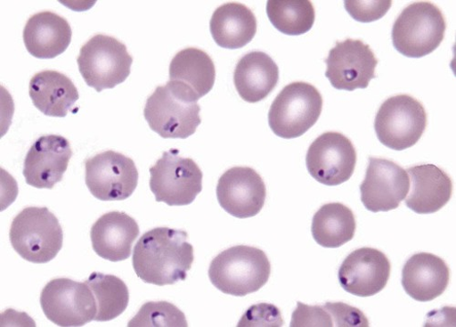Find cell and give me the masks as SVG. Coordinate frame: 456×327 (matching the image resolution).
Masks as SVG:
<instances>
[{"label": "cell", "instance_id": "14", "mask_svg": "<svg viewBox=\"0 0 456 327\" xmlns=\"http://www.w3.org/2000/svg\"><path fill=\"white\" fill-rule=\"evenodd\" d=\"M410 188V177L405 169L395 162L372 158L362 184L361 200L371 212H387L399 208Z\"/></svg>", "mask_w": 456, "mask_h": 327}, {"label": "cell", "instance_id": "31", "mask_svg": "<svg viewBox=\"0 0 456 327\" xmlns=\"http://www.w3.org/2000/svg\"><path fill=\"white\" fill-rule=\"evenodd\" d=\"M283 324L281 313L277 307L271 304H258L248 309L240 321L239 327H281Z\"/></svg>", "mask_w": 456, "mask_h": 327}, {"label": "cell", "instance_id": "13", "mask_svg": "<svg viewBox=\"0 0 456 327\" xmlns=\"http://www.w3.org/2000/svg\"><path fill=\"white\" fill-rule=\"evenodd\" d=\"M325 62V77L337 90L366 89L376 78L378 60L370 46L360 40L337 43Z\"/></svg>", "mask_w": 456, "mask_h": 327}, {"label": "cell", "instance_id": "7", "mask_svg": "<svg viewBox=\"0 0 456 327\" xmlns=\"http://www.w3.org/2000/svg\"><path fill=\"white\" fill-rule=\"evenodd\" d=\"M323 99L319 90L296 82L287 86L277 96L269 113V124L281 138H297L307 133L319 120Z\"/></svg>", "mask_w": 456, "mask_h": 327}, {"label": "cell", "instance_id": "33", "mask_svg": "<svg viewBox=\"0 0 456 327\" xmlns=\"http://www.w3.org/2000/svg\"><path fill=\"white\" fill-rule=\"evenodd\" d=\"M333 320L334 326L341 327H368L369 321L358 308L344 303H326Z\"/></svg>", "mask_w": 456, "mask_h": 327}, {"label": "cell", "instance_id": "27", "mask_svg": "<svg viewBox=\"0 0 456 327\" xmlns=\"http://www.w3.org/2000/svg\"><path fill=\"white\" fill-rule=\"evenodd\" d=\"M96 299L94 321L108 322L121 315L127 308L130 294L126 282L116 275L93 273L86 282Z\"/></svg>", "mask_w": 456, "mask_h": 327}, {"label": "cell", "instance_id": "22", "mask_svg": "<svg viewBox=\"0 0 456 327\" xmlns=\"http://www.w3.org/2000/svg\"><path fill=\"white\" fill-rule=\"evenodd\" d=\"M29 96L45 116L65 118L73 111L79 93L72 81L56 70H43L29 82Z\"/></svg>", "mask_w": 456, "mask_h": 327}, {"label": "cell", "instance_id": "24", "mask_svg": "<svg viewBox=\"0 0 456 327\" xmlns=\"http://www.w3.org/2000/svg\"><path fill=\"white\" fill-rule=\"evenodd\" d=\"M256 29L257 22L252 11L238 3L220 6L210 20L212 37L224 49L245 47L254 39Z\"/></svg>", "mask_w": 456, "mask_h": 327}, {"label": "cell", "instance_id": "9", "mask_svg": "<svg viewBox=\"0 0 456 327\" xmlns=\"http://www.w3.org/2000/svg\"><path fill=\"white\" fill-rule=\"evenodd\" d=\"M170 150L150 168V189L158 202L168 206L190 205L203 190V173L191 159L179 156Z\"/></svg>", "mask_w": 456, "mask_h": 327}, {"label": "cell", "instance_id": "6", "mask_svg": "<svg viewBox=\"0 0 456 327\" xmlns=\"http://www.w3.org/2000/svg\"><path fill=\"white\" fill-rule=\"evenodd\" d=\"M133 61L124 44L102 34L94 36L77 59L86 83L98 93L123 84L131 74Z\"/></svg>", "mask_w": 456, "mask_h": 327}, {"label": "cell", "instance_id": "10", "mask_svg": "<svg viewBox=\"0 0 456 327\" xmlns=\"http://www.w3.org/2000/svg\"><path fill=\"white\" fill-rule=\"evenodd\" d=\"M41 306L46 317L58 326H84L94 320L96 299L86 282L68 278L51 281L44 288Z\"/></svg>", "mask_w": 456, "mask_h": 327}, {"label": "cell", "instance_id": "20", "mask_svg": "<svg viewBox=\"0 0 456 327\" xmlns=\"http://www.w3.org/2000/svg\"><path fill=\"white\" fill-rule=\"evenodd\" d=\"M411 178V191L405 200L406 206L418 214L439 211L451 200V177L440 168L425 164L406 169Z\"/></svg>", "mask_w": 456, "mask_h": 327}, {"label": "cell", "instance_id": "16", "mask_svg": "<svg viewBox=\"0 0 456 327\" xmlns=\"http://www.w3.org/2000/svg\"><path fill=\"white\" fill-rule=\"evenodd\" d=\"M216 197L227 213L239 219H248L261 211L267 198V189L256 170L236 167L225 171L219 178Z\"/></svg>", "mask_w": 456, "mask_h": 327}, {"label": "cell", "instance_id": "23", "mask_svg": "<svg viewBox=\"0 0 456 327\" xmlns=\"http://www.w3.org/2000/svg\"><path fill=\"white\" fill-rule=\"evenodd\" d=\"M280 69L267 53L251 52L242 57L234 72V83L240 97L251 103L267 98L276 88Z\"/></svg>", "mask_w": 456, "mask_h": 327}, {"label": "cell", "instance_id": "4", "mask_svg": "<svg viewBox=\"0 0 456 327\" xmlns=\"http://www.w3.org/2000/svg\"><path fill=\"white\" fill-rule=\"evenodd\" d=\"M10 239L13 249L24 260L37 265L53 261L63 244V231L56 216L48 208L29 207L12 222Z\"/></svg>", "mask_w": 456, "mask_h": 327}, {"label": "cell", "instance_id": "26", "mask_svg": "<svg viewBox=\"0 0 456 327\" xmlns=\"http://www.w3.org/2000/svg\"><path fill=\"white\" fill-rule=\"evenodd\" d=\"M356 232L355 216L341 203L323 205L314 215L312 233L324 248H338L351 241Z\"/></svg>", "mask_w": 456, "mask_h": 327}, {"label": "cell", "instance_id": "30", "mask_svg": "<svg viewBox=\"0 0 456 327\" xmlns=\"http://www.w3.org/2000/svg\"><path fill=\"white\" fill-rule=\"evenodd\" d=\"M391 0H378V2H359L346 0L345 6L348 13L357 21L362 23L381 20L392 7Z\"/></svg>", "mask_w": 456, "mask_h": 327}, {"label": "cell", "instance_id": "28", "mask_svg": "<svg viewBox=\"0 0 456 327\" xmlns=\"http://www.w3.org/2000/svg\"><path fill=\"white\" fill-rule=\"evenodd\" d=\"M267 14L278 30L290 36L309 32L315 22V9L309 0H270Z\"/></svg>", "mask_w": 456, "mask_h": 327}, {"label": "cell", "instance_id": "3", "mask_svg": "<svg viewBox=\"0 0 456 327\" xmlns=\"http://www.w3.org/2000/svg\"><path fill=\"white\" fill-rule=\"evenodd\" d=\"M198 101L187 88L169 81L147 99L145 120L163 138L185 139L194 135L201 124Z\"/></svg>", "mask_w": 456, "mask_h": 327}, {"label": "cell", "instance_id": "11", "mask_svg": "<svg viewBox=\"0 0 456 327\" xmlns=\"http://www.w3.org/2000/svg\"><path fill=\"white\" fill-rule=\"evenodd\" d=\"M139 173L130 158L111 151L86 162V183L94 197L103 201L125 200L138 185Z\"/></svg>", "mask_w": 456, "mask_h": 327}, {"label": "cell", "instance_id": "8", "mask_svg": "<svg viewBox=\"0 0 456 327\" xmlns=\"http://www.w3.org/2000/svg\"><path fill=\"white\" fill-rule=\"evenodd\" d=\"M428 114L423 104L407 94L387 99L376 115L374 129L386 147L402 151L413 147L424 135Z\"/></svg>", "mask_w": 456, "mask_h": 327}, {"label": "cell", "instance_id": "2", "mask_svg": "<svg viewBox=\"0 0 456 327\" xmlns=\"http://www.w3.org/2000/svg\"><path fill=\"white\" fill-rule=\"evenodd\" d=\"M272 264L262 249L238 245L224 249L212 261L208 276L225 295L246 297L268 282Z\"/></svg>", "mask_w": 456, "mask_h": 327}, {"label": "cell", "instance_id": "19", "mask_svg": "<svg viewBox=\"0 0 456 327\" xmlns=\"http://www.w3.org/2000/svg\"><path fill=\"white\" fill-rule=\"evenodd\" d=\"M450 270L435 254H414L403 266L402 284L408 296L418 302H430L442 296L449 284Z\"/></svg>", "mask_w": 456, "mask_h": 327}, {"label": "cell", "instance_id": "18", "mask_svg": "<svg viewBox=\"0 0 456 327\" xmlns=\"http://www.w3.org/2000/svg\"><path fill=\"white\" fill-rule=\"evenodd\" d=\"M140 234L134 217L125 212L112 211L102 215L91 230L94 251L101 258L113 263L127 260Z\"/></svg>", "mask_w": 456, "mask_h": 327}, {"label": "cell", "instance_id": "12", "mask_svg": "<svg viewBox=\"0 0 456 327\" xmlns=\"http://www.w3.org/2000/svg\"><path fill=\"white\" fill-rule=\"evenodd\" d=\"M357 153L353 142L338 132H327L312 144L306 157L307 168L325 186L344 184L354 175Z\"/></svg>", "mask_w": 456, "mask_h": 327}, {"label": "cell", "instance_id": "29", "mask_svg": "<svg viewBox=\"0 0 456 327\" xmlns=\"http://www.w3.org/2000/svg\"><path fill=\"white\" fill-rule=\"evenodd\" d=\"M129 327H187L184 314L168 302H148L128 323Z\"/></svg>", "mask_w": 456, "mask_h": 327}, {"label": "cell", "instance_id": "25", "mask_svg": "<svg viewBox=\"0 0 456 327\" xmlns=\"http://www.w3.org/2000/svg\"><path fill=\"white\" fill-rule=\"evenodd\" d=\"M169 72L170 82L184 86L199 100L212 90L216 81L213 60L197 48H187L175 54Z\"/></svg>", "mask_w": 456, "mask_h": 327}, {"label": "cell", "instance_id": "15", "mask_svg": "<svg viewBox=\"0 0 456 327\" xmlns=\"http://www.w3.org/2000/svg\"><path fill=\"white\" fill-rule=\"evenodd\" d=\"M391 263L386 254L373 248L353 251L338 270L340 286L360 298L373 297L386 288L390 279Z\"/></svg>", "mask_w": 456, "mask_h": 327}, {"label": "cell", "instance_id": "17", "mask_svg": "<svg viewBox=\"0 0 456 327\" xmlns=\"http://www.w3.org/2000/svg\"><path fill=\"white\" fill-rule=\"evenodd\" d=\"M71 157L70 144L65 137L56 135L40 137L24 161L26 184L36 189L53 190L62 180Z\"/></svg>", "mask_w": 456, "mask_h": 327}, {"label": "cell", "instance_id": "21", "mask_svg": "<svg viewBox=\"0 0 456 327\" xmlns=\"http://www.w3.org/2000/svg\"><path fill=\"white\" fill-rule=\"evenodd\" d=\"M71 36L69 23L52 12L31 16L23 32L27 51L37 59H53L62 54L70 45Z\"/></svg>", "mask_w": 456, "mask_h": 327}, {"label": "cell", "instance_id": "32", "mask_svg": "<svg viewBox=\"0 0 456 327\" xmlns=\"http://www.w3.org/2000/svg\"><path fill=\"white\" fill-rule=\"evenodd\" d=\"M291 327L302 326H334L332 315L325 304L323 307H310L297 302V307L293 312Z\"/></svg>", "mask_w": 456, "mask_h": 327}, {"label": "cell", "instance_id": "1", "mask_svg": "<svg viewBox=\"0 0 456 327\" xmlns=\"http://www.w3.org/2000/svg\"><path fill=\"white\" fill-rule=\"evenodd\" d=\"M184 231L156 228L145 233L134 249L133 266L146 283L172 285L185 281L194 263V248Z\"/></svg>", "mask_w": 456, "mask_h": 327}, {"label": "cell", "instance_id": "5", "mask_svg": "<svg viewBox=\"0 0 456 327\" xmlns=\"http://www.w3.org/2000/svg\"><path fill=\"white\" fill-rule=\"evenodd\" d=\"M446 21L441 10L429 2L414 3L395 20L392 39L396 51L408 58L435 52L444 38Z\"/></svg>", "mask_w": 456, "mask_h": 327}]
</instances>
